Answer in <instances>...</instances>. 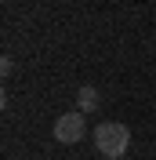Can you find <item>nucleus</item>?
I'll return each instance as SVG.
<instances>
[{
	"label": "nucleus",
	"mask_w": 156,
	"mask_h": 160,
	"mask_svg": "<svg viewBox=\"0 0 156 160\" xmlns=\"http://www.w3.org/2000/svg\"><path fill=\"white\" fill-rule=\"evenodd\" d=\"M11 69H15V62H11V58H4V62H0V73H4V77H11Z\"/></svg>",
	"instance_id": "nucleus-4"
},
{
	"label": "nucleus",
	"mask_w": 156,
	"mask_h": 160,
	"mask_svg": "<svg viewBox=\"0 0 156 160\" xmlns=\"http://www.w3.org/2000/svg\"><path fill=\"white\" fill-rule=\"evenodd\" d=\"M127 146H131L127 124H120V120H102V124L95 128V149L105 160H120L127 153Z\"/></svg>",
	"instance_id": "nucleus-1"
},
{
	"label": "nucleus",
	"mask_w": 156,
	"mask_h": 160,
	"mask_svg": "<svg viewBox=\"0 0 156 160\" xmlns=\"http://www.w3.org/2000/svg\"><path fill=\"white\" fill-rule=\"evenodd\" d=\"M84 131H87V120H84L80 109H73V113H62V117L55 120L51 135H55V142H62V146H73V142L84 138Z\"/></svg>",
	"instance_id": "nucleus-2"
},
{
	"label": "nucleus",
	"mask_w": 156,
	"mask_h": 160,
	"mask_svg": "<svg viewBox=\"0 0 156 160\" xmlns=\"http://www.w3.org/2000/svg\"><path fill=\"white\" fill-rule=\"evenodd\" d=\"M98 106H102V98H98V88L84 84V88L76 91V109H80V113H95Z\"/></svg>",
	"instance_id": "nucleus-3"
}]
</instances>
